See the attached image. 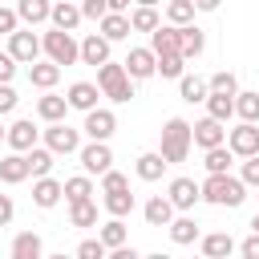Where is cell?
<instances>
[{"label": "cell", "mask_w": 259, "mask_h": 259, "mask_svg": "<svg viewBox=\"0 0 259 259\" xmlns=\"http://www.w3.org/2000/svg\"><path fill=\"white\" fill-rule=\"evenodd\" d=\"M202 202H210V206H243L247 202V182L235 178V174H206Z\"/></svg>", "instance_id": "1"}, {"label": "cell", "mask_w": 259, "mask_h": 259, "mask_svg": "<svg viewBox=\"0 0 259 259\" xmlns=\"http://www.w3.org/2000/svg\"><path fill=\"white\" fill-rule=\"evenodd\" d=\"M190 146H194V125L182 121V117H170V121L162 125V146H158V154L174 166V162H186Z\"/></svg>", "instance_id": "2"}, {"label": "cell", "mask_w": 259, "mask_h": 259, "mask_svg": "<svg viewBox=\"0 0 259 259\" xmlns=\"http://www.w3.org/2000/svg\"><path fill=\"white\" fill-rule=\"evenodd\" d=\"M97 89H101V97L125 105L134 97V77L125 73L121 61H105V65H97Z\"/></svg>", "instance_id": "3"}, {"label": "cell", "mask_w": 259, "mask_h": 259, "mask_svg": "<svg viewBox=\"0 0 259 259\" xmlns=\"http://www.w3.org/2000/svg\"><path fill=\"white\" fill-rule=\"evenodd\" d=\"M40 45H45V57L53 61V65H77L81 61V45L73 40V32H61V28H49L45 36H40Z\"/></svg>", "instance_id": "4"}, {"label": "cell", "mask_w": 259, "mask_h": 259, "mask_svg": "<svg viewBox=\"0 0 259 259\" xmlns=\"http://www.w3.org/2000/svg\"><path fill=\"white\" fill-rule=\"evenodd\" d=\"M45 134V146L61 158V154H77L81 150V130H73L69 121H53L49 130H40Z\"/></svg>", "instance_id": "5"}, {"label": "cell", "mask_w": 259, "mask_h": 259, "mask_svg": "<svg viewBox=\"0 0 259 259\" xmlns=\"http://www.w3.org/2000/svg\"><path fill=\"white\" fill-rule=\"evenodd\" d=\"M227 146L235 158H255L259 154V125L255 121H239L235 130H227Z\"/></svg>", "instance_id": "6"}, {"label": "cell", "mask_w": 259, "mask_h": 259, "mask_svg": "<svg viewBox=\"0 0 259 259\" xmlns=\"http://www.w3.org/2000/svg\"><path fill=\"white\" fill-rule=\"evenodd\" d=\"M8 53H12L20 65H32V61L45 53V45H40V36H36L32 28H16V32L8 36Z\"/></svg>", "instance_id": "7"}, {"label": "cell", "mask_w": 259, "mask_h": 259, "mask_svg": "<svg viewBox=\"0 0 259 259\" xmlns=\"http://www.w3.org/2000/svg\"><path fill=\"white\" fill-rule=\"evenodd\" d=\"M113 130H117V113H113V109H101V105H97V109L85 113L81 134H89V142H109Z\"/></svg>", "instance_id": "8"}, {"label": "cell", "mask_w": 259, "mask_h": 259, "mask_svg": "<svg viewBox=\"0 0 259 259\" xmlns=\"http://www.w3.org/2000/svg\"><path fill=\"white\" fill-rule=\"evenodd\" d=\"M77 158H81L85 174H105V170H113V150H109V142H89V146L77 150Z\"/></svg>", "instance_id": "9"}, {"label": "cell", "mask_w": 259, "mask_h": 259, "mask_svg": "<svg viewBox=\"0 0 259 259\" xmlns=\"http://www.w3.org/2000/svg\"><path fill=\"white\" fill-rule=\"evenodd\" d=\"M166 198L174 202V210H194V202L202 198V182H194V178H174V182L166 186Z\"/></svg>", "instance_id": "10"}, {"label": "cell", "mask_w": 259, "mask_h": 259, "mask_svg": "<svg viewBox=\"0 0 259 259\" xmlns=\"http://www.w3.org/2000/svg\"><path fill=\"white\" fill-rule=\"evenodd\" d=\"M121 65H125V73H130L134 81H146V77L158 73V57H154V49H130Z\"/></svg>", "instance_id": "11"}, {"label": "cell", "mask_w": 259, "mask_h": 259, "mask_svg": "<svg viewBox=\"0 0 259 259\" xmlns=\"http://www.w3.org/2000/svg\"><path fill=\"white\" fill-rule=\"evenodd\" d=\"M194 146L206 154V150H214V146H227V125L223 121H214V117H202V121H194Z\"/></svg>", "instance_id": "12"}, {"label": "cell", "mask_w": 259, "mask_h": 259, "mask_svg": "<svg viewBox=\"0 0 259 259\" xmlns=\"http://www.w3.org/2000/svg\"><path fill=\"white\" fill-rule=\"evenodd\" d=\"M36 138H40V130L32 125V117H20V121L8 125V146H12L16 154H28V150L36 146Z\"/></svg>", "instance_id": "13"}, {"label": "cell", "mask_w": 259, "mask_h": 259, "mask_svg": "<svg viewBox=\"0 0 259 259\" xmlns=\"http://www.w3.org/2000/svg\"><path fill=\"white\" fill-rule=\"evenodd\" d=\"M150 49H154V57L158 53H182V28L178 24H158L150 32Z\"/></svg>", "instance_id": "14"}, {"label": "cell", "mask_w": 259, "mask_h": 259, "mask_svg": "<svg viewBox=\"0 0 259 259\" xmlns=\"http://www.w3.org/2000/svg\"><path fill=\"white\" fill-rule=\"evenodd\" d=\"M65 97H69V109H81V113H89V109H97V97H101V89H97L93 81H73Z\"/></svg>", "instance_id": "15"}, {"label": "cell", "mask_w": 259, "mask_h": 259, "mask_svg": "<svg viewBox=\"0 0 259 259\" xmlns=\"http://www.w3.org/2000/svg\"><path fill=\"white\" fill-rule=\"evenodd\" d=\"M65 113H69V97H61V93H53V89H45V97H36V117L40 121H65Z\"/></svg>", "instance_id": "16"}, {"label": "cell", "mask_w": 259, "mask_h": 259, "mask_svg": "<svg viewBox=\"0 0 259 259\" xmlns=\"http://www.w3.org/2000/svg\"><path fill=\"white\" fill-rule=\"evenodd\" d=\"M61 198H65V182H57V178H36L32 182V202L40 210H53Z\"/></svg>", "instance_id": "17"}, {"label": "cell", "mask_w": 259, "mask_h": 259, "mask_svg": "<svg viewBox=\"0 0 259 259\" xmlns=\"http://www.w3.org/2000/svg\"><path fill=\"white\" fill-rule=\"evenodd\" d=\"M24 178H32V170H28V154H4L0 158V182H8V186H16V182H24Z\"/></svg>", "instance_id": "18"}, {"label": "cell", "mask_w": 259, "mask_h": 259, "mask_svg": "<svg viewBox=\"0 0 259 259\" xmlns=\"http://www.w3.org/2000/svg\"><path fill=\"white\" fill-rule=\"evenodd\" d=\"M8 259H45V243H40V235H36V231H20V235L12 239Z\"/></svg>", "instance_id": "19"}, {"label": "cell", "mask_w": 259, "mask_h": 259, "mask_svg": "<svg viewBox=\"0 0 259 259\" xmlns=\"http://www.w3.org/2000/svg\"><path fill=\"white\" fill-rule=\"evenodd\" d=\"M109 61V40L101 36V32H89L85 40H81V65H105Z\"/></svg>", "instance_id": "20"}, {"label": "cell", "mask_w": 259, "mask_h": 259, "mask_svg": "<svg viewBox=\"0 0 259 259\" xmlns=\"http://www.w3.org/2000/svg\"><path fill=\"white\" fill-rule=\"evenodd\" d=\"M142 214H146L150 227H170V223H174V202H170L166 194H154V198L142 206Z\"/></svg>", "instance_id": "21"}, {"label": "cell", "mask_w": 259, "mask_h": 259, "mask_svg": "<svg viewBox=\"0 0 259 259\" xmlns=\"http://www.w3.org/2000/svg\"><path fill=\"white\" fill-rule=\"evenodd\" d=\"M16 16H20V24H45L49 16H53V4L49 0H16Z\"/></svg>", "instance_id": "22"}, {"label": "cell", "mask_w": 259, "mask_h": 259, "mask_svg": "<svg viewBox=\"0 0 259 259\" xmlns=\"http://www.w3.org/2000/svg\"><path fill=\"white\" fill-rule=\"evenodd\" d=\"M53 28H61V32H73L85 16H81V4H69V0H61V4H53Z\"/></svg>", "instance_id": "23"}, {"label": "cell", "mask_w": 259, "mask_h": 259, "mask_svg": "<svg viewBox=\"0 0 259 259\" xmlns=\"http://www.w3.org/2000/svg\"><path fill=\"white\" fill-rule=\"evenodd\" d=\"M97 24H101V36H105L109 45H113V40H125V36L134 32V28H130V12H109V16H101Z\"/></svg>", "instance_id": "24"}, {"label": "cell", "mask_w": 259, "mask_h": 259, "mask_svg": "<svg viewBox=\"0 0 259 259\" xmlns=\"http://www.w3.org/2000/svg\"><path fill=\"white\" fill-rule=\"evenodd\" d=\"M28 81H32L36 89H53V85L61 81V65H53L49 57H45V61H32V65H28Z\"/></svg>", "instance_id": "25"}, {"label": "cell", "mask_w": 259, "mask_h": 259, "mask_svg": "<svg viewBox=\"0 0 259 259\" xmlns=\"http://www.w3.org/2000/svg\"><path fill=\"white\" fill-rule=\"evenodd\" d=\"M166 166H170V162H166L158 150H146V154H138V178H142V182H158V178L166 174Z\"/></svg>", "instance_id": "26"}, {"label": "cell", "mask_w": 259, "mask_h": 259, "mask_svg": "<svg viewBox=\"0 0 259 259\" xmlns=\"http://www.w3.org/2000/svg\"><path fill=\"white\" fill-rule=\"evenodd\" d=\"M231 251H239V243L227 235V231H214V235H202V255L206 259H227Z\"/></svg>", "instance_id": "27"}, {"label": "cell", "mask_w": 259, "mask_h": 259, "mask_svg": "<svg viewBox=\"0 0 259 259\" xmlns=\"http://www.w3.org/2000/svg\"><path fill=\"white\" fill-rule=\"evenodd\" d=\"M202 49H206V32L198 24H182V57L186 61H198Z\"/></svg>", "instance_id": "28"}, {"label": "cell", "mask_w": 259, "mask_h": 259, "mask_svg": "<svg viewBox=\"0 0 259 259\" xmlns=\"http://www.w3.org/2000/svg\"><path fill=\"white\" fill-rule=\"evenodd\" d=\"M178 93H182V101L194 105V101H206V97H210V85H206L202 77H194V73H182V77H178Z\"/></svg>", "instance_id": "29"}, {"label": "cell", "mask_w": 259, "mask_h": 259, "mask_svg": "<svg viewBox=\"0 0 259 259\" xmlns=\"http://www.w3.org/2000/svg\"><path fill=\"white\" fill-rule=\"evenodd\" d=\"M166 231H170V239H174L178 247H186V243H194V239H202V231H198V223H194L190 214H178V219H174V223H170Z\"/></svg>", "instance_id": "30"}, {"label": "cell", "mask_w": 259, "mask_h": 259, "mask_svg": "<svg viewBox=\"0 0 259 259\" xmlns=\"http://www.w3.org/2000/svg\"><path fill=\"white\" fill-rule=\"evenodd\" d=\"M206 117H214V121L227 125V121L235 117V97H231V93H210V97H206Z\"/></svg>", "instance_id": "31"}, {"label": "cell", "mask_w": 259, "mask_h": 259, "mask_svg": "<svg viewBox=\"0 0 259 259\" xmlns=\"http://www.w3.org/2000/svg\"><path fill=\"white\" fill-rule=\"evenodd\" d=\"M53 158H57V154H53L49 146H32V150H28V170H32V178H49V174H53Z\"/></svg>", "instance_id": "32"}, {"label": "cell", "mask_w": 259, "mask_h": 259, "mask_svg": "<svg viewBox=\"0 0 259 259\" xmlns=\"http://www.w3.org/2000/svg\"><path fill=\"white\" fill-rule=\"evenodd\" d=\"M69 223H73V227H97V202H93V198L69 202Z\"/></svg>", "instance_id": "33"}, {"label": "cell", "mask_w": 259, "mask_h": 259, "mask_svg": "<svg viewBox=\"0 0 259 259\" xmlns=\"http://www.w3.org/2000/svg\"><path fill=\"white\" fill-rule=\"evenodd\" d=\"M97 239H101L109 251H113V247H125V239H130V231H125V219H109V223H101Z\"/></svg>", "instance_id": "34"}, {"label": "cell", "mask_w": 259, "mask_h": 259, "mask_svg": "<svg viewBox=\"0 0 259 259\" xmlns=\"http://www.w3.org/2000/svg\"><path fill=\"white\" fill-rule=\"evenodd\" d=\"M231 162H235V154H231V146H214V150H206V174H231Z\"/></svg>", "instance_id": "35"}, {"label": "cell", "mask_w": 259, "mask_h": 259, "mask_svg": "<svg viewBox=\"0 0 259 259\" xmlns=\"http://www.w3.org/2000/svg\"><path fill=\"white\" fill-rule=\"evenodd\" d=\"M162 20H158V8H146V4H138L134 12H130V28L134 32H154Z\"/></svg>", "instance_id": "36"}, {"label": "cell", "mask_w": 259, "mask_h": 259, "mask_svg": "<svg viewBox=\"0 0 259 259\" xmlns=\"http://www.w3.org/2000/svg\"><path fill=\"white\" fill-rule=\"evenodd\" d=\"M182 73H186V57H182V53H158V77L178 81Z\"/></svg>", "instance_id": "37"}, {"label": "cell", "mask_w": 259, "mask_h": 259, "mask_svg": "<svg viewBox=\"0 0 259 259\" xmlns=\"http://www.w3.org/2000/svg\"><path fill=\"white\" fill-rule=\"evenodd\" d=\"M194 12H198L194 0H170V4H166V20L178 24V28H182V24H194Z\"/></svg>", "instance_id": "38"}, {"label": "cell", "mask_w": 259, "mask_h": 259, "mask_svg": "<svg viewBox=\"0 0 259 259\" xmlns=\"http://www.w3.org/2000/svg\"><path fill=\"white\" fill-rule=\"evenodd\" d=\"M105 210H109V219H125V214L134 210V194H130V190H113V194H105Z\"/></svg>", "instance_id": "39"}, {"label": "cell", "mask_w": 259, "mask_h": 259, "mask_svg": "<svg viewBox=\"0 0 259 259\" xmlns=\"http://www.w3.org/2000/svg\"><path fill=\"white\" fill-rule=\"evenodd\" d=\"M235 117L239 121H259V93H235Z\"/></svg>", "instance_id": "40"}, {"label": "cell", "mask_w": 259, "mask_h": 259, "mask_svg": "<svg viewBox=\"0 0 259 259\" xmlns=\"http://www.w3.org/2000/svg\"><path fill=\"white\" fill-rule=\"evenodd\" d=\"M89 194H93V182H89V174L65 178V198H69V202H81V198H89Z\"/></svg>", "instance_id": "41"}, {"label": "cell", "mask_w": 259, "mask_h": 259, "mask_svg": "<svg viewBox=\"0 0 259 259\" xmlns=\"http://www.w3.org/2000/svg\"><path fill=\"white\" fill-rule=\"evenodd\" d=\"M73 255H77V259H105V255H109V247H105L101 239H81Z\"/></svg>", "instance_id": "42"}, {"label": "cell", "mask_w": 259, "mask_h": 259, "mask_svg": "<svg viewBox=\"0 0 259 259\" xmlns=\"http://www.w3.org/2000/svg\"><path fill=\"white\" fill-rule=\"evenodd\" d=\"M206 85H210V93H231V97L239 93V81H235V73H227V69H223V73H214Z\"/></svg>", "instance_id": "43"}, {"label": "cell", "mask_w": 259, "mask_h": 259, "mask_svg": "<svg viewBox=\"0 0 259 259\" xmlns=\"http://www.w3.org/2000/svg\"><path fill=\"white\" fill-rule=\"evenodd\" d=\"M101 190H105V194H113V190H130V178H125L121 170H105V174H101Z\"/></svg>", "instance_id": "44"}, {"label": "cell", "mask_w": 259, "mask_h": 259, "mask_svg": "<svg viewBox=\"0 0 259 259\" xmlns=\"http://www.w3.org/2000/svg\"><path fill=\"white\" fill-rule=\"evenodd\" d=\"M81 16H85V20H101V16H109V0H81Z\"/></svg>", "instance_id": "45"}, {"label": "cell", "mask_w": 259, "mask_h": 259, "mask_svg": "<svg viewBox=\"0 0 259 259\" xmlns=\"http://www.w3.org/2000/svg\"><path fill=\"white\" fill-rule=\"evenodd\" d=\"M20 28V16H16V8H4L0 4V36H12Z\"/></svg>", "instance_id": "46"}, {"label": "cell", "mask_w": 259, "mask_h": 259, "mask_svg": "<svg viewBox=\"0 0 259 259\" xmlns=\"http://www.w3.org/2000/svg\"><path fill=\"white\" fill-rule=\"evenodd\" d=\"M239 178H243L247 186H259V154H255V158H243V170H239Z\"/></svg>", "instance_id": "47"}, {"label": "cell", "mask_w": 259, "mask_h": 259, "mask_svg": "<svg viewBox=\"0 0 259 259\" xmlns=\"http://www.w3.org/2000/svg\"><path fill=\"white\" fill-rule=\"evenodd\" d=\"M16 57L12 53H0V85H12V77H16Z\"/></svg>", "instance_id": "48"}, {"label": "cell", "mask_w": 259, "mask_h": 259, "mask_svg": "<svg viewBox=\"0 0 259 259\" xmlns=\"http://www.w3.org/2000/svg\"><path fill=\"white\" fill-rule=\"evenodd\" d=\"M16 101H20L16 89H12V85H0V117H8V113L16 109Z\"/></svg>", "instance_id": "49"}, {"label": "cell", "mask_w": 259, "mask_h": 259, "mask_svg": "<svg viewBox=\"0 0 259 259\" xmlns=\"http://www.w3.org/2000/svg\"><path fill=\"white\" fill-rule=\"evenodd\" d=\"M239 255H243V259H259V231H251V235L239 243Z\"/></svg>", "instance_id": "50"}, {"label": "cell", "mask_w": 259, "mask_h": 259, "mask_svg": "<svg viewBox=\"0 0 259 259\" xmlns=\"http://www.w3.org/2000/svg\"><path fill=\"white\" fill-rule=\"evenodd\" d=\"M12 214H16L12 198H8V194H0V227H8V223H12Z\"/></svg>", "instance_id": "51"}, {"label": "cell", "mask_w": 259, "mask_h": 259, "mask_svg": "<svg viewBox=\"0 0 259 259\" xmlns=\"http://www.w3.org/2000/svg\"><path fill=\"white\" fill-rule=\"evenodd\" d=\"M105 259H142V255H138V251H134V247L125 243V247H113V251H109Z\"/></svg>", "instance_id": "52"}, {"label": "cell", "mask_w": 259, "mask_h": 259, "mask_svg": "<svg viewBox=\"0 0 259 259\" xmlns=\"http://www.w3.org/2000/svg\"><path fill=\"white\" fill-rule=\"evenodd\" d=\"M219 4H223V0H194V8H198V12H214Z\"/></svg>", "instance_id": "53"}, {"label": "cell", "mask_w": 259, "mask_h": 259, "mask_svg": "<svg viewBox=\"0 0 259 259\" xmlns=\"http://www.w3.org/2000/svg\"><path fill=\"white\" fill-rule=\"evenodd\" d=\"M134 0H109V12H130Z\"/></svg>", "instance_id": "54"}, {"label": "cell", "mask_w": 259, "mask_h": 259, "mask_svg": "<svg viewBox=\"0 0 259 259\" xmlns=\"http://www.w3.org/2000/svg\"><path fill=\"white\" fill-rule=\"evenodd\" d=\"M134 4H146V8H158L162 0H134Z\"/></svg>", "instance_id": "55"}, {"label": "cell", "mask_w": 259, "mask_h": 259, "mask_svg": "<svg viewBox=\"0 0 259 259\" xmlns=\"http://www.w3.org/2000/svg\"><path fill=\"white\" fill-rule=\"evenodd\" d=\"M45 259H77V255H65V251H61V255H45Z\"/></svg>", "instance_id": "56"}, {"label": "cell", "mask_w": 259, "mask_h": 259, "mask_svg": "<svg viewBox=\"0 0 259 259\" xmlns=\"http://www.w3.org/2000/svg\"><path fill=\"white\" fill-rule=\"evenodd\" d=\"M142 259H170V255H162V251H154V255H142Z\"/></svg>", "instance_id": "57"}, {"label": "cell", "mask_w": 259, "mask_h": 259, "mask_svg": "<svg viewBox=\"0 0 259 259\" xmlns=\"http://www.w3.org/2000/svg\"><path fill=\"white\" fill-rule=\"evenodd\" d=\"M0 142H8V125H0Z\"/></svg>", "instance_id": "58"}, {"label": "cell", "mask_w": 259, "mask_h": 259, "mask_svg": "<svg viewBox=\"0 0 259 259\" xmlns=\"http://www.w3.org/2000/svg\"><path fill=\"white\" fill-rule=\"evenodd\" d=\"M251 231H259V214H255V219H251Z\"/></svg>", "instance_id": "59"}, {"label": "cell", "mask_w": 259, "mask_h": 259, "mask_svg": "<svg viewBox=\"0 0 259 259\" xmlns=\"http://www.w3.org/2000/svg\"><path fill=\"white\" fill-rule=\"evenodd\" d=\"M198 259H206V255H198Z\"/></svg>", "instance_id": "60"}]
</instances>
